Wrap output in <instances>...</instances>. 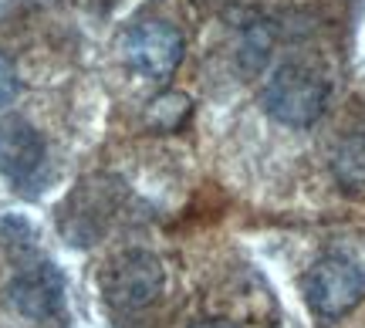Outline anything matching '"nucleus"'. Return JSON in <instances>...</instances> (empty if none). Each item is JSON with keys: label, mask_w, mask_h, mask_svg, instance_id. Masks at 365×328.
I'll return each mask as SVG.
<instances>
[{"label": "nucleus", "mask_w": 365, "mask_h": 328, "mask_svg": "<svg viewBox=\"0 0 365 328\" xmlns=\"http://www.w3.org/2000/svg\"><path fill=\"white\" fill-rule=\"evenodd\" d=\"M328 95H331L328 81L308 65H281L264 85L261 106L274 122L291 129H308L322 118Z\"/></svg>", "instance_id": "nucleus-2"}, {"label": "nucleus", "mask_w": 365, "mask_h": 328, "mask_svg": "<svg viewBox=\"0 0 365 328\" xmlns=\"http://www.w3.org/2000/svg\"><path fill=\"white\" fill-rule=\"evenodd\" d=\"M304 304L322 325H331L339 318L352 315L365 298L362 267L345 254H325L304 271L301 277Z\"/></svg>", "instance_id": "nucleus-1"}, {"label": "nucleus", "mask_w": 365, "mask_h": 328, "mask_svg": "<svg viewBox=\"0 0 365 328\" xmlns=\"http://www.w3.org/2000/svg\"><path fill=\"white\" fill-rule=\"evenodd\" d=\"M193 116V102L182 92H163L145 108V125L153 132H180L186 118Z\"/></svg>", "instance_id": "nucleus-8"}, {"label": "nucleus", "mask_w": 365, "mask_h": 328, "mask_svg": "<svg viewBox=\"0 0 365 328\" xmlns=\"http://www.w3.org/2000/svg\"><path fill=\"white\" fill-rule=\"evenodd\" d=\"M166 271L153 250H122L102 267L98 288L102 298L118 312H139L149 308L163 294Z\"/></svg>", "instance_id": "nucleus-3"}, {"label": "nucleus", "mask_w": 365, "mask_h": 328, "mask_svg": "<svg viewBox=\"0 0 365 328\" xmlns=\"http://www.w3.org/2000/svg\"><path fill=\"white\" fill-rule=\"evenodd\" d=\"M7 302L17 315L31 322H48L61 312L65 302V277L51 261L27 264L24 271H17L14 281L7 285Z\"/></svg>", "instance_id": "nucleus-5"}, {"label": "nucleus", "mask_w": 365, "mask_h": 328, "mask_svg": "<svg viewBox=\"0 0 365 328\" xmlns=\"http://www.w3.org/2000/svg\"><path fill=\"white\" fill-rule=\"evenodd\" d=\"M122 54L132 71H139L143 78L170 81L186 54V41L180 27H173L170 21H139L122 41Z\"/></svg>", "instance_id": "nucleus-4"}, {"label": "nucleus", "mask_w": 365, "mask_h": 328, "mask_svg": "<svg viewBox=\"0 0 365 328\" xmlns=\"http://www.w3.org/2000/svg\"><path fill=\"white\" fill-rule=\"evenodd\" d=\"M190 328H237L234 322H223V318H207V322H193Z\"/></svg>", "instance_id": "nucleus-10"}, {"label": "nucleus", "mask_w": 365, "mask_h": 328, "mask_svg": "<svg viewBox=\"0 0 365 328\" xmlns=\"http://www.w3.org/2000/svg\"><path fill=\"white\" fill-rule=\"evenodd\" d=\"M44 135L27 118H0V176L11 183H27L44 163Z\"/></svg>", "instance_id": "nucleus-6"}, {"label": "nucleus", "mask_w": 365, "mask_h": 328, "mask_svg": "<svg viewBox=\"0 0 365 328\" xmlns=\"http://www.w3.org/2000/svg\"><path fill=\"white\" fill-rule=\"evenodd\" d=\"M335 180L345 193H365V135H349L331 159Z\"/></svg>", "instance_id": "nucleus-7"}, {"label": "nucleus", "mask_w": 365, "mask_h": 328, "mask_svg": "<svg viewBox=\"0 0 365 328\" xmlns=\"http://www.w3.org/2000/svg\"><path fill=\"white\" fill-rule=\"evenodd\" d=\"M21 92V78H17V68L7 54H0V108L11 106L14 98Z\"/></svg>", "instance_id": "nucleus-9"}]
</instances>
